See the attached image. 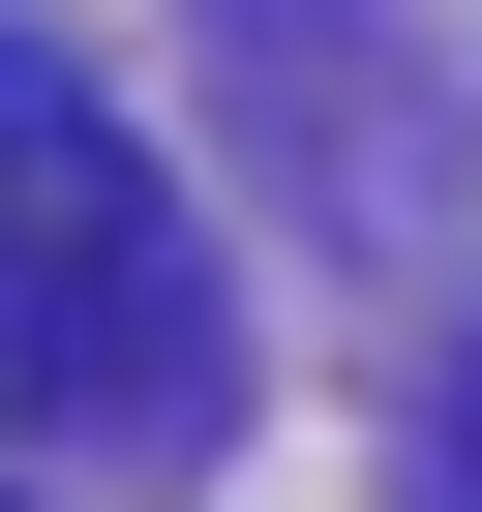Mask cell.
Instances as JSON below:
<instances>
[{"instance_id":"obj_1","label":"cell","mask_w":482,"mask_h":512,"mask_svg":"<svg viewBox=\"0 0 482 512\" xmlns=\"http://www.w3.org/2000/svg\"><path fill=\"white\" fill-rule=\"evenodd\" d=\"M211 392H241V332H211L181 181L61 61H0V422L31 452H211Z\"/></svg>"},{"instance_id":"obj_2","label":"cell","mask_w":482,"mask_h":512,"mask_svg":"<svg viewBox=\"0 0 482 512\" xmlns=\"http://www.w3.org/2000/svg\"><path fill=\"white\" fill-rule=\"evenodd\" d=\"M452 452H482V422H452Z\"/></svg>"}]
</instances>
